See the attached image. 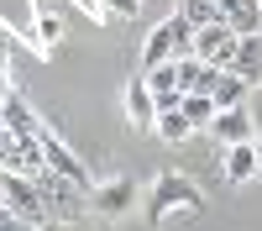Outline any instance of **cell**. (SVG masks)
<instances>
[{"label": "cell", "instance_id": "1", "mask_svg": "<svg viewBox=\"0 0 262 231\" xmlns=\"http://www.w3.org/2000/svg\"><path fill=\"white\" fill-rule=\"evenodd\" d=\"M179 210H205V195L179 174V168H168V174H158V184L147 189L142 216L147 221H168V216H179Z\"/></svg>", "mask_w": 262, "mask_h": 231}, {"label": "cell", "instance_id": "2", "mask_svg": "<svg viewBox=\"0 0 262 231\" xmlns=\"http://www.w3.org/2000/svg\"><path fill=\"white\" fill-rule=\"evenodd\" d=\"M194 21L184 16V11H173L168 21H158V27L147 32V42H142V69H158V63H173V58H184V53H194Z\"/></svg>", "mask_w": 262, "mask_h": 231}, {"label": "cell", "instance_id": "3", "mask_svg": "<svg viewBox=\"0 0 262 231\" xmlns=\"http://www.w3.org/2000/svg\"><path fill=\"white\" fill-rule=\"evenodd\" d=\"M42 132H48V126H42ZM42 132H16V126H0V168H6V174H27V179H37L42 168H48Z\"/></svg>", "mask_w": 262, "mask_h": 231}, {"label": "cell", "instance_id": "4", "mask_svg": "<svg viewBox=\"0 0 262 231\" xmlns=\"http://www.w3.org/2000/svg\"><path fill=\"white\" fill-rule=\"evenodd\" d=\"M6 205H11L16 226H48L53 221V205L42 195V184L27 174H6Z\"/></svg>", "mask_w": 262, "mask_h": 231}, {"label": "cell", "instance_id": "5", "mask_svg": "<svg viewBox=\"0 0 262 231\" xmlns=\"http://www.w3.org/2000/svg\"><path fill=\"white\" fill-rule=\"evenodd\" d=\"M236 48H242V32H236L231 21H210V27L194 32V53L210 58L215 69H231V63H236Z\"/></svg>", "mask_w": 262, "mask_h": 231}, {"label": "cell", "instance_id": "6", "mask_svg": "<svg viewBox=\"0 0 262 231\" xmlns=\"http://www.w3.org/2000/svg\"><path fill=\"white\" fill-rule=\"evenodd\" d=\"M121 105H126V121H131V132H158V95H152V84H147V74L126 84V95H121Z\"/></svg>", "mask_w": 262, "mask_h": 231}, {"label": "cell", "instance_id": "7", "mask_svg": "<svg viewBox=\"0 0 262 231\" xmlns=\"http://www.w3.org/2000/svg\"><path fill=\"white\" fill-rule=\"evenodd\" d=\"M210 137L221 142V147H231V142H252V137H257L252 105H221V111H215V121H210Z\"/></svg>", "mask_w": 262, "mask_h": 231}, {"label": "cell", "instance_id": "8", "mask_svg": "<svg viewBox=\"0 0 262 231\" xmlns=\"http://www.w3.org/2000/svg\"><path fill=\"white\" fill-rule=\"evenodd\" d=\"M90 205L100 210V216H126V210L142 205V189H137V179H111V184L90 189Z\"/></svg>", "mask_w": 262, "mask_h": 231}, {"label": "cell", "instance_id": "9", "mask_svg": "<svg viewBox=\"0 0 262 231\" xmlns=\"http://www.w3.org/2000/svg\"><path fill=\"white\" fill-rule=\"evenodd\" d=\"M262 174V158H257V137L252 142H231L221 153V179L226 184H252Z\"/></svg>", "mask_w": 262, "mask_h": 231}, {"label": "cell", "instance_id": "10", "mask_svg": "<svg viewBox=\"0 0 262 231\" xmlns=\"http://www.w3.org/2000/svg\"><path fill=\"white\" fill-rule=\"evenodd\" d=\"M42 147H48V168H58L63 179H79L84 189H95V184H90V174H84V163H79V158L69 153V147L58 142V132H42Z\"/></svg>", "mask_w": 262, "mask_h": 231}, {"label": "cell", "instance_id": "11", "mask_svg": "<svg viewBox=\"0 0 262 231\" xmlns=\"http://www.w3.org/2000/svg\"><path fill=\"white\" fill-rule=\"evenodd\" d=\"M257 90V84L242 74V69H221V79H215V105H247V95Z\"/></svg>", "mask_w": 262, "mask_h": 231}, {"label": "cell", "instance_id": "12", "mask_svg": "<svg viewBox=\"0 0 262 231\" xmlns=\"http://www.w3.org/2000/svg\"><path fill=\"white\" fill-rule=\"evenodd\" d=\"M0 126H16V132H42V121H37V111H32V105L21 100L16 90H11L6 100H0Z\"/></svg>", "mask_w": 262, "mask_h": 231}, {"label": "cell", "instance_id": "13", "mask_svg": "<svg viewBox=\"0 0 262 231\" xmlns=\"http://www.w3.org/2000/svg\"><path fill=\"white\" fill-rule=\"evenodd\" d=\"M32 42H37V53H53L63 42V16L58 11H32Z\"/></svg>", "mask_w": 262, "mask_h": 231}, {"label": "cell", "instance_id": "14", "mask_svg": "<svg viewBox=\"0 0 262 231\" xmlns=\"http://www.w3.org/2000/svg\"><path fill=\"white\" fill-rule=\"evenodd\" d=\"M194 132H200V126H194L184 111H158V137H163L168 147H184V142H194Z\"/></svg>", "mask_w": 262, "mask_h": 231}, {"label": "cell", "instance_id": "15", "mask_svg": "<svg viewBox=\"0 0 262 231\" xmlns=\"http://www.w3.org/2000/svg\"><path fill=\"white\" fill-rule=\"evenodd\" d=\"M231 69H242L257 90H262V32H247V37H242V48H236V63H231Z\"/></svg>", "mask_w": 262, "mask_h": 231}, {"label": "cell", "instance_id": "16", "mask_svg": "<svg viewBox=\"0 0 262 231\" xmlns=\"http://www.w3.org/2000/svg\"><path fill=\"white\" fill-rule=\"evenodd\" d=\"M179 111H184L194 126H200V132H210V121H215V111H221V105H215V95H210V90H189Z\"/></svg>", "mask_w": 262, "mask_h": 231}, {"label": "cell", "instance_id": "17", "mask_svg": "<svg viewBox=\"0 0 262 231\" xmlns=\"http://www.w3.org/2000/svg\"><path fill=\"white\" fill-rule=\"evenodd\" d=\"M179 11L194 21V27H210V21H226L221 16V0H179Z\"/></svg>", "mask_w": 262, "mask_h": 231}, {"label": "cell", "instance_id": "18", "mask_svg": "<svg viewBox=\"0 0 262 231\" xmlns=\"http://www.w3.org/2000/svg\"><path fill=\"white\" fill-rule=\"evenodd\" d=\"M100 11H105V27H111V21H131L142 11V0H100Z\"/></svg>", "mask_w": 262, "mask_h": 231}, {"label": "cell", "instance_id": "19", "mask_svg": "<svg viewBox=\"0 0 262 231\" xmlns=\"http://www.w3.org/2000/svg\"><path fill=\"white\" fill-rule=\"evenodd\" d=\"M74 6H79L84 16H95V21H105V11H100V0H74Z\"/></svg>", "mask_w": 262, "mask_h": 231}, {"label": "cell", "instance_id": "20", "mask_svg": "<svg viewBox=\"0 0 262 231\" xmlns=\"http://www.w3.org/2000/svg\"><path fill=\"white\" fill-rule=\"evenodd\" d=\"M16 48V37H11V27H6V21H0V53H11Z\"/></svg>", "mask_w": 262, "mask_h": 231}, {"label": "cell", "instance_id": "21", "mask_svg": "<svg viewBox=\"0 0 262 231\" xmlns=\"http://www.w3.org/2000/svg\"><path fill=\"white\" fill-rule=\"evenodd\" d=\"M0 205H6V168H0Z\"/></svg>", "mask_w": 262, "mask_h": 231}, {"label": "cell", "instance_id": "22", "mask_svg": "<svg viewBox=\"0 0 262 231\" xmlns=\"http://www.w3.org/2000/svg\"><path fill=\"white\" fill-rule=\"evenodd\" d=\"M257 158H262V137H257Z\"/></svg>", "mask_w": 262, "mask_h": 231}, {"label": "cell", "instance_id": "23", "mask_svg": "<svg viewBox=\"0 0 262 231\" xmlns=\"http://www.w3.org/2000/svg\"><path fill=\"white\" fill-rule=\"evenodd\" d=\"M257 32H262V27H257Z\"/></svg>", "mask_w": 262, "mask_h": 231}]
</instances>
